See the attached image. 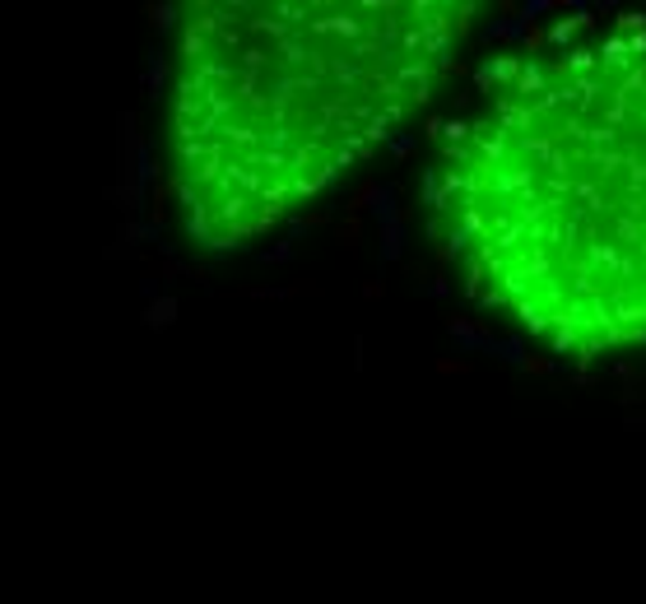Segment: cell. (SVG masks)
I'll list each match as a JSON object with an SVG mask.
<instances>
[{
	"mask_svg": "<svg viewBox=\"0 0 646 604\" xmlns=\"http://www.w3.org/2000/svg\"><path fill=\"white\" fill-rule=\"evenodd\" d=\"M428 205L466 288L539 344H646V37L502 60L442 140Z\"/></svg>",
	"mask_w": 646,
	"mask_h": 604,
	"instance_id": "obj_1",
	"label": "cell"
},
{
	"mask_svg": "<svg viewBox=\"0 0 646 604\" xmlns=\"http://www.w3.org/2000/svg\"><path fill=\"white\" fill-rule=\"evenodd\" d=\"M470 14L442 0L195 5L168 93L187 233L233 252L331 191L433 98Z\"/></svg>",
	"mask_w": 646,
	"mask_h": 604,
	"instance_id": "obj_2",
	"label": "cell"
}]
</instances>
